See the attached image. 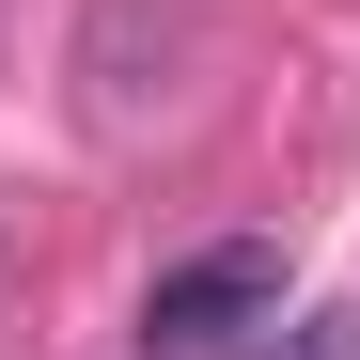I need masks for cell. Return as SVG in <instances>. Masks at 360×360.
Returning a JSON list of instances; mask_svg holds the SVG:
<instances>
[{
    "label": "cell",
    "instance_id": "cell-1",
    "mask_svg": "<svg viewBox=\"0 0 360 360\" xmlns=\"http://www.w3.org/2000/svg\"><path fill=\"white\" fill-rule=\"evenodd\" d=\"M251 314H282V251H266V235H219V251L157 266V297H141V345H157V360H219Z\"/></svg>",
    "mask_w": 360,
    "mask_h": 360
}]
</instances>
